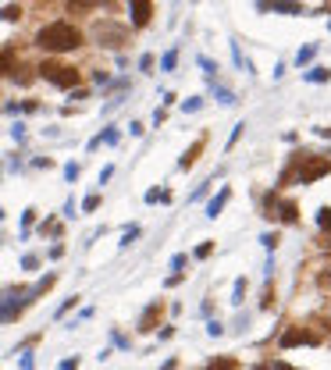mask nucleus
<instances>
[{
  "mask_svg": "<svg viewBox=\"0 0 331 370\" xmlns=\"http://www.w3.org/2000/svg\"><path fill=\"white\" fill-rule=\"evenodd\" d=\"M324 175H331V157L324 153H314V149H296V153H289V164H285V171L278 175V185L274 189H285V185H314V182H321Z\"/></svg>",
  "mask_w": 331,
  "mask_h": 370,
  "instance_id": "nucleus-1",
  "label": "nucleus"
},
{
  "mask_svg": "<svg viewBox=\"0 0 331 370\" xmlns=\"http://www.w3.org/2000/svg\"><path fill=\"white\" fill-rule=\"evenodd\" d=\"M82 43H85L82 29L75 21H64V18H54V21L39 25V32H36V47L47 54H72Z\"/></svg>",
  "mask_w": 331,
  "mask_h": 370,
  "instance_id": "nucleus-2",
  "label": "nucleus"
},
{
  "mask_svg": "<svg viewBox=\"0 0 331 370\" xmlns=\"http://www.w3.org/2000/svg\"><path fill=\"white\" fill-rule=\"evenodd\" d=\"M39 78H47L50 85H57V89H75L79 82H82V72L75 68V64H68V61H57V57H47L39 68H36Z\"/></svg>",
  "mask_w": 331,
  "mask_h": 370,
  "instance_id": "nucleus-3",
  "label": "nucleus"
},
{
  "mask_svg": "<svg viewBox=\"0 0 331 370\" xmlns=\"http://www.w3.org/2000/svg\"><path fill=\"white\" fill-rule=\"evenodd\" d=\"M278 345H281V349H296V345H321V335H317L310 324H292V328H285V331H281Z\"/></svg>",
  "mask_w": 331,
  "mask_h": 370,
  "instance_id": "nucleus-4",
  "label": "nucleus"
},
{
  "mask_svg": "<svg viewBox=\"0 0 331 370\" xmlns=\"http://www.w3.org/2000/svg\"><path fill=\"white\" fill-rule=\"evenodd\" d=\"M96 39L107 50H121V47H128V29L121 21H100L96 25Z\"/></svg>",
  "mask_w": 331,
  "mask_h": 370,
  "instance_id": "nucleus-5",
  "label": "nucleus"
},
{
  "mask_svg": "<svg viewBox=\"0 0 331 370\" xmlns=\"http://www.w3.org/2000/svg\"><path fill=\"white\" fill-rule=\"evenodd\" d=\"M161 317H164V299H153L146 310H143V317H139V335H153L157 328H161Z\"/></svg>",
  "mask_w": 331,
  "mask_h": 370,
  "instance_id": "nucleus-6",
  "label": "nucleus"
},
{
  "mask_svg": "<svg viewBox=\"0 0 331 370\" xmlns=\"http://www.w3.org/2000/svg\"><path fill=\"white\" fill-rule=\"evenodd\" d=\"M128 21L132 29H146L153 21V0H128Z\"/></svg>",
  "mask_w": 331,
  "mask_h": 370,
  "instance_id": "nucleus-7",
  "label": "nucleus"
},
{
  "mask_svg": "<svg viewBox=\"0 0 331 370\" xmlns=\"http://www.w3.org/2000/svg\"><path fill=\"white\" fill-rule=\"evenodd\" d=\"M256 7L263 14H289V18H299L303 14V4L299 0H256Z\"/></svg>",
  "mask_w": 331,
  "mask_h": 370,
  "instance_id": "nucleus-8",
  "label": "nucleus"
},
{
  "mask_svg": "<svg viewBox=\"0 0 331 370\" xmlns=\"http://www.w3.org/2000/svg\"><path fill=\"white\" fill-rule=\"evenodd\" d=\"M274 217L281 224H299L303 217H299V203L296 200H281L278 196V203H274Z\"/></svg>",
  "mask_w": 331,
  "mask_h": 370,
  "instance_id": "nucleus-9",
  "label": "nucleus"
},
{
  "mask_svg": "<svg viewBox=\"0 0 331 370\" xmlns=\"http://www.w3.org/2000/svg\"><path fill=\"white\" fill-rule=\"evenodd\" d=\"M203 149H207V139H196L192 146H189L182 157H178V171H189V167H196V160L203 157Z\"/></svg>",
  "mask_w": 331,
  "mask_h": 370,
  "instance_id": "nucleus-10",
  "label": "nucleus"
},
{
  "mask_svg": "<svg viewBox=\"0 0 331 370\" xmlns=\"http://www.w3.org/2000/svg\"><path fill=\"white\" fill-rule=\"evenodd\" d=\"M54 285H57V274H47V278H43L39 285H32V289H25V306H32V302H39V299L47 296V292H50Z\"/></svg>",
  "mask_w": 331,
  "mask_h": 370,
  "instance_id": "nucleus-11",
  "label": "nucleus"
},
{
  "mask_svg": "<svg viewBox=\"0 0 331 370\" xmlns=\"http://www.w3.org/2000/svg\"><path fill=\"white\" fill-rule=\"evenodd\" d=\"M228 200H232V185H221V192L207 203V217H210V221H217V217H221V210L228 207Z\"/></svg>",
  "mask_w": 331,
  "mask_h": 370,
  "instance_id": "nucleus-12",
  "label": "nucleus"
},
{
  "mask_svg": "<svg viewBox=\"0 0 331 370\" xmlns=\"http://www.w3.org/2000/svg\"><path fill=\"white\" fill-rule=\"evenodd\" d=\"M303 82H314V85L331 82V68H324V64H314V68H306V72H303Z\"/></svg>",
  "mask_w": 331,
  "mask_h": 370,
  "instance_id": "nucleus-13",
  "label": "nucleus"
},
{
  "mask_svg": "<svg viewBox=\"0 0 331 370\" xmlns=\"http://www.w3.org/2000/svg\"><path fill=\"white\" fill-rule=\"evenodd\" d=\"M14 68H18L14 50H11V47H4V50H0V75H7V78H11V72H14Z\"/></svg>",
  "mask_w": 331,
  "mask_h": 370,
  "instance_id": "nucleus-14",
  "label": "nucleus"
},
{
  "mask_svg": "<svg viewBox=\"0 0 331 370\" xmlns=\"http://www.w3.org/2000/svg\"><path fill=\"white\" fill-rule=\"evenodd\" d=\"M274 302H278V289H274V281L267 278V285H263V296H260V310H274Z\"/></svg>",
  "mask_w": 331,
  "mask_h": 370,
  "instance_id": "nucleus-15",
  "label": "nucleus"
},
{
  "mask_svg": "<svg viewBox=\"0 0 331 370\" xmlns=\"http://www.w3.org/2000/svg\"><path fill=\"white\" fill-rule=\"evenodd\" d=\"M203 370H239V360H235V356H217V360H210Z\"/></svg>",
  "mask_w": 331,
  "mask_h": 370,
  "instance_id": "nucleus-16",
  "label": "nucleus"
},
{
  "mask_svg": "<svg viewBox=\"0 0 331 370\" xmlns=\"http://www.w3.org/2000/svg\"><path fill=\"white\" fill-rule=\"evenodd\" d=\"M314 57H317V43H306V47L296 54V64H299V68H306V64H314Z\"/></svg>",
  "mask_w": 331,
  "mask_h": 370,
  "instance_id": "nucleus-17",
  "label": "nucleus"
},
{
  "mask_svg": "<svg viewBox=\"0 0 331 370\" xmlns=\"http://www.w3.org/2000/svg\"><path fill=\"white\" fill-rule=\"evenodd\" d=\"M232 61H235V68H239V72H253V64L242 57V47H239L235 39H232Z\"/></svg>",
  "mask_w": 331,
  "mask_h": 370,
  "instance_id": "nucleus-18",
  "label": "nucleus"
},
{
  "mask_svg": "<svg viewBox=\"0 0 331 370\" xmlns=\"http://www.w3.org/2000/svg\"><path fill=\"white\" fill-rule=\"evenodd\" d=\"M246 302V278H235L232 285V306H242Z\"/></svg>",
  "mask_w": 331,
  "mask_h": 370,
  "instance_id": "nucleus-19",
  "label": "nucleus"
},
{
  "mask_svg": "<svg viewBox=\"0 0 331 370\" xmlns=\"http://www.w3.org/2000/svg\"><path fill=\"white\" fill-rule=\"evenodd\" d=\"M21 14H25L21 4H7V7L0 11V21H21Z\"/></svg>",
  "mask_w": 331,
  "mask_h": 370,
  "instance_id": "nucleus-20",
  "label": "nucleus"
},
{
  "mask_svg": "<svg viewBox=\"0 0 331 370\" xmlns=\"http://www.w3.org/2000/svg\"><path fill=\"white\" fill-rule=\"evenodd\" d=\"M214 96H217L225 107H235V103H239V100H235V93H232V89H225V85H217V82H214Z\"/></svg>",
  "mask_w": 331,
  "mask_h": 370,
  "instance_id": "nucleus-21",
  "label": "nucleus"
},
{
  "mask_svg": "<svg viewBox=\"0 0 331 370\" xmlns=\"http://www.w3.org/2000/svg\"><path fill=\"white\" fill-rule=\"evenodd\" d=\"M192 256H196V260H210V256H214V238H203V242L196 246Z\"/></svg>",
  "mask_w": 331,
  "mask_h": 370,
  "instance_id": "nucleus-22",
  "label": "nucleus"
},
{
  "mask_svg": "<svg viewBox=\"0 0 331 370\" xmlns=\"http://www.w3.org/2000/svg\"><path fill=\"white\" fill-rule=\"evenodd\" d=\"M317 289H321V292H331V260L321 267V274H317Z\"/></svg>",
  "mask_w": 331,
  "mask_h": 370,
  "instance_id": "nucleus-23",
  "label": "nucleus"
},
{
  "mask_svg": "<svg viewBox=\"0 0 331 370\" xmlns=\"http://www.w3.org/2000/svg\"><path fill=\"white\" fill-rule=\"evenodd\" d=\"M174 64H178V47H171L164 57H161V72H174Z\"/></svg>",
  "mask_w": 331,
  "mask_h": 370,
  "instance_id": "nucleus-24",
  "label": "nucleus"
},
{
  "mask_svg": "<svg viewBox=\"0 0 331 370\" xmlns=\"http://www.w3.org/2000/svg\"><path fill=\"white\" fill-rule=\"evenodd\" d=\"M260 242H263V249H267V253H274V249H278V242H281V235H278V231H263V235H260Z\"/></svg>",
  "mask_w": 331,
  "mask_h": 370,
  "instance_id": "nucleus-25",
  "label": "nucleus"
},
{
  "mask_svg": "<svg viewBox=\"0 0 331 370\" xmlns=\"http://www.w3.org/2000/svg\"><path fill=\"white\" fill-rule=\"evenodd\" d=\"M242 132H246V121H239V125H235V128H232V136H228V153H232V149L239 146V139H242Z\"/></svg>",
  "mask_w": 331,
  "mask_h": 370,
  "instance_id": "nucleus-26",
  "label": "nucleus"
},
{
  "mask_svg": "<svg viewBox=\"0 0 331 370\" xmlns=\"http://www.w3.org/2000/svg\"><path fill=\"white\" fill-rule=\"evenodd\" d=\"M36 207H25V214H21V235H29V228H32V221H36Z\"/></svg>",
  "mask_w": 331,
  "mask_h": 370,
  "instance_id": "nucleus-27",
  "label": "nucleus"
},
{
  "mask_svg": "<svg viewBox=\"0 0 331 370\" xmlns=\"http://www.w3.org/2000/svg\"><path fill=\"white\" fill-rule=\"evenodd\" d=\"M139 235H143V231H139V224H132V228H128V231L121 235V249H128V246H132V242H136Z\"/></svg>",
  "mask_w": 331,
  "mask_h": 370,
  "instance_id": "nucleus-28",
  "label": "nucleus"
},
{
  "mask_svg": "<svg viewBox=\"0 0 331 370\" xmlns=\"http://www.w3.org/2000/svg\"><path fill=\"white\" fill-rule=\"evenodd\" d=\"M39 264H43V260H39L36 253H25V256H21V271H39Z\"/></svg>",
  "mask_w": 331,
  "mask_h": 370,
  "instance_id": "nucleus-29",
  "label": "nucleus"
},
{
  "mask_svg": "<svg viewBox=\"0 0 331 370\" xmlns=\"http://www.w3.org/2000/svg\"><path fill=\"white\" fill-rule=\"evenodd\" d=\"M317 224H321V231H331V207L317 210Z\"/></svg>",
  "mask_w": 331,
  "mask_h": 370,
  "instance_id": "nucleus-30",
  "label": "nucleus"
},
{
  "mask_svg": "<svg viewBox=\"0 0 331 370\" xmlns=\"http://www.w3.org/2000/svg\"><path fill=\"white\" fill-rule=\"evenodd\" d=\"M96 207H100V192H89V196L82 200V214H93Z\"/></svg>",
  "mask_w": 331,
  "mask_h": 370,
  "instance_id": "nucleus-31",
  "label": "nucleus"
},
{
  "mask_svg": "<svg viewBox=\"0 0 331 370\" xmlns=\"http://www.w3.org/2000/svg\"><path fill=\"white\" fill-rule=\"evenodd\" d=\"M203 107V96H189V100H182V111L185 114H192V111H200Z\"/></svg>",
  "mask_w": 331,
  "mask_h": 370,
  "instance_id": "nucleus-32",
  "label": "nucleus"
},
{
  "mask_svg": "<svg viewBox=\"0 0 331 370\" xmlns=\"http://www.w3.org/2000/svg\"><path fill=\"white\" fill-rule=\"evenodd\" d=\"M207 335H210V338H221V335H225V324L210 317V320H207Z\"/></svg>",
  "mask_w": 331,
  "mask_h": 370,
  "instance_id": "nucleus-33",
  "label": "nucleus"
},
{
  "mask_svg": "<svg viewBox=\"0 0 331 370\" xmlns=\"http://www.w3.org/2000/svg\"><path fill=\"white\" fill-rule=\"evenodd\" d=\"M75 306H79V296L64 299V302H61V306H57V320H64V313H68V310H75Z\"/></svg>",
  "mask_w": 331,
  "mask_h": 370,
  "instance_id": "nucleus-34",
  "label": "nucleus"
},
{
  "mask_svg": "<svg viewBox=\"0 0 331 370\" xmlns=\"http://www.w3.org/2000/svg\"><path fill=\"white\" fill-rule=\"evenodd\" d=\"M200 68L207 72V78H217V64H214L210 57H200Z\"/></svg>",
  "mask_w": 331,
  "mask_h": 370,
  "instance_id": "nucleus-35",
  "label": "nucleus"
},
{
  "mask_svg": "<svg viewBox=\"0 0 331 370\" xmlns=\"http://www.w3.org/2000/svg\"><path fill=\"white\" fill-rule=\"evenodd\" d=\"M153 64H157L153 54H143V57H139V72H153Z\"/></svg>",
  "mask_w": 331,
  "mask_h": 370,
  "instance_id": "nucleus-36",
  "label": "nucleus"
},
{
  "mask_svg": "<svg viewBox=\"0 0 331 370\" xmlns=\"http://www.w3.org/2000/svg\"><path fill=\"white\" fill-rule=\"evenodd\" d=\"M100 143L114 146V143H118V128H107V132H100Z\"/></svg>",
  "mask_w": 331,
  "mask_h": 370,
  "instance_id": "nucleus-37",
  "label": "nucleus"
},
{
  "mask_svg": "<svg viewBox=\"0 0 331 370\" xmlns=\"http://www.w3.org/2000/svg\"><path fill=\"white\" fill-rule=\"evenodd\" d=\"M185 264H189V256H185V253H174V256H171V271H182Z\"/></svg>",
  "mask_w": 331,
  "mask_h": 370,
  "instance_id": "nucleus-38",
  "label": "nucleus"
},
{
  "mask_svg": "<svg viewBox=\"0 0 331 370\" xmlns=\"http://www.w3.org/2000/svg\"><path fill=\"white\" fill-rule=\"evenodd\" d=\"M267 370H303V367H292V363H285V360H271Z\"/></svg>",
  "mask_w": 331,
  "mask_h": 370,
  "instance_id": "nucleus-39",
  "label": "nucleus"
},
{
  "mask_svg": "<svg viewBox=\"0 0 331 370\" xmlns=\"http://www.w3.org/2000/svg\"><path fill=\"white\" fill-rule=\"evenodd\" d=\"M79 363H82L79 356H68V360H64V363H61V367H57V370H79Z\"/></svg>",
  "mask_w": 331,
  "mask_h": 370,
  "instance_id": "nucleus-40",
  "label": "nucleus"
},
{
  "mask_svg": "<svg viewBox=\"0 0 331 370\" xmlns=\"http://www.w3.org/2000/svg\"><path fill=\"white\" fill-rule=\"evenodd\" d=\"M11 136L21 143V139H25V125H21V121H14V125H11Z\"/></svg>",
  "mask_w": 331,
  "mask_h": 370,
  "instance_id": "nucleus-41",
  "label": "nucleus"
},
{
  "mask_svg": "<svg viewBox=\"0 0 331 370\" xmlns=\"http://www.w3.org/2000/svg\"><path fill=\"white\" fill-rule=\"evenodd\" d=\"M111 178H114V164H107V167H103V171H100V185H107V182H111Z\"/></svg>",
  "mask_w": 331,
  "mask_h": 370,
  "instance_id": "nucleus-42",
  "label": "nucleus"
},
{
  "mask_svg": "<svg viewBox=\"0 0 331 370\" xmlns=\"http://www.w3.org/2000/svg\"><path fill=\"white\" fill-rule=\"evenodd\" d=\"M64 178L75 182V178H79V164H68V167H64Z\"/></svg>",
  "mask_w": 331,
  "mask_h": 370,
  "instance_id": "nucleus-43",
  "label": "nucleus"
},
{
  "mask_svg": "<svg viewBox=\"0 0 331 370\" xmlns=\"http://www.w3.org/2000/svg\"><path fill=\"white\" fill-rule=\"evenodd\" d=\"M210 185H214V182H203V185H200V189H196V192H192V196H189V200H203V196H207V189H210Z\"/></svg>",
  "mask_w": 331,
  "mask_h": 370,
  "instance_id": "nucleus-44",
  "label": "nucleus"
},
{
  "mask_svg": "<svg viewBox=\"0 0 331 370\" xmlns=\"http://www.w3.org/2000/svg\"><path fill=\"white\" fill-rule=\"evenodd\" d=\"M164 118H167V111H164V107H157V111H153V125L161 128V125H164Z\"/></svg>",
  "mask_w": 331,
  "mask_h": 370,
  "instance_id": "nucleus-45",
  "label": "nucleus"
},
{
  "mask_svg": "<svg viewBox=\"0 0 331 370\" xmlns=\"http://www.w3.org/2000/svg\"><path fill=\"white\" fill-rule=\"evenodd\" d=\"M128 132H132V136H143V132H146V125H143V121H132V125H128Z\"/></svg>",
  "mask_w": 331,
  "mask_h": 370,
  "instance_id": "nucleus-46",
  "label": "nucleus"
},
{
  "mask_svg": "<svg viewBox=\"0 0 331 370\" xmlns=\"http://www.w3.org/2000/svg\"><path fill=\"white\" fill-rule=\"evenodd\" d=\"M161 192H164V189H157V185H153V189L146 192V203H157V200H161Z\"/></svg>",
  "mask_w": 331,
  "mask_h": 370,
  "instance_id": "nucleus-47",
  "label": "nucleus"
},
{
  "mask_svg": "<svg viewBox=\"0 0 331 370\" xmlns=\"http://www.w3.org/2000/svg\"><path fill=\"white\" fill-rule=\"evenodd\" d=\"M61 256H64V246H61V242H57V246H50V260H61Z\"/></svg>",
  "mask_w": 331,
  "mask_h": 370,
  "instance_id": "nucleus-48",
  "label": "nucleus"
},
{
  "mask_svg": "<svg viewBox=\"0 0 331 370\" xmlns=\"http://www.w3.org/2000/svg\"><path fill=\"white\" fill-rule=\"evenodd\" d=\"M182 281H185V274L178 271V274H171V278H167V289H174V285H182Z\"/></svg>",
  "mask_w": 331,
  "mask_h": 370,
  "instance_id": "nucleus-49",
  "label": "nucleus"
},
{
  "mask_svg": "<svg viewBox=\"0 0 331 370\" xmlns=\"http://www.w3.org/2000/svg\"><path fill=\"white\" fill-rule=\"evenodd\" d=\"M157 331H161V342H167V338L174 335V328H171V324H164V328H157Z\"/></svg>",
  "mask_w": 331,
  "mask_h": 370,
  "instance_id": "nucleus-50",
  "label": "nucleus"
},
{
  "mask_svg": "<svg viewBox=\"0 0 331 370\" xmlns=\"http://www.w3.org/2000/svg\"><path fill=\"white\" fill-rule=\"evenodd\" d=\"M32 164H36V167H54V160H50V157H36Z\"/></svg>",
  "mask_w": 331,
  "mask_h": 370,
  "instance_id": "nucleus-51",
  "label": "nucleus"
},
{
  "mask_svg": "<svg viewBox=\"0 0 331 370\" xmlns=\"http://www.w3.org/2000/svg\"><path fill=\"white\" fill-rule=\"evenodd\" d=\"M314 132H317L321 139H331V128H328V125H321V128H314Z\"/></svg>",
  "mask_w": 331,
  "mask_h": 370,
  "instance_id": "nucleus-52",
  "label": "nucleus"
},
{
  "mask_svg": "<svg viewBox=\"0 0 331 370\" xmlns=\"http://www.w3.org/2000/svg\"><path fill=\"white\" fill-rule=\"evenodd\" d=\"M161 370H178V360L171 356V360H167V363H164V367H161Z\"/></svg>",
  "mask_w": 331,
  "mask_h": 370,
  "instance_id": "nucleus-53",
  "label": "nucleus"
},
{
  "mask_svg": "<svg viewBox=\"0 0 331 370\" xmlns=\"http://www.w3.org/2000/svg\"><path fill=\"white\" fill-rule=\"evenodd\" d=\"M0 221H4V207H0Z\"/></svg>",
  "mask_w": 331,
  "mask_h": 370,
  "instance_id": "nucleus-54",
  "label": "nucleus"
},
{
  "mask_svg": "<svg viewBox=\"0 0 331 370\" xmlns=\"http://www.w3.org/2000/svg\"><path fill=\"white\" fill-rule=\"evenodd\" d=\"M328 29H331V21H328Z\"/></svg>",
  "mask_w": 331,
  "mask_h": 370,
  "instance_id": "nucleus-55",
  "label": "nucleus"
},
{
  "mask_svg": "<svg viewBox=\"0 0 331 370\" xmlns=\"http://www.w3.org/2000/svg\"><path fill=\"white\" fill-rule=\"evenodd\" d=\"M328 313H331V306H328Z\"/></svg>",
  "mask_w": 331,
  "mask_h": 370,
  "instance_id": "nucleus-56",
  "label": "nucleus"
},
{
  "mask_svg": "<svg viewBox=\"0 0 331 370\" xmlns=\"http://www.w3.org/2000/svg\"><path fill=\"white\" fill-rule=\"evenodd\" d=\"M192 4H196V0H192Z\"/></svg>",
  "mask_w": 331,
  "mask_h": 370,
  "instance_id": "nucleus-57",
  "label": "nucleus"
}]
</instances>
